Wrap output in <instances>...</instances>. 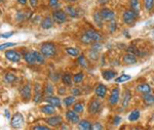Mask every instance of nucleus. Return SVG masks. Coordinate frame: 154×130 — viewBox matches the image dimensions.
<instances>
[{
	"label": "nucleus",
	"mask_w": 154,
	"mask_h": 130,
	"mask_svg": "<svg viewBox=\"0 0 154 130\" xmlns=\"http://www.w3.org/2000/svg\"><path fill=\"white\" fill-rule=\"evenodd\" d=\"M101 34L98 31L94 29L86 30L84 33L81 35L80 39L84 44H93L94 42H98L101 40Z\"/></svg>",
	"instance_id": "f257e3e1"
},
{
	"label": "nucleus",
	"mask_w": 154,
	"mask_h": 130,
	"mask_svg": "<svg viewBox=\"0 0 154 130\" xmlns=\"http://www.w3.org/2000/svg\"><path fill=\"white\" fill-rule=\"evenodd\" d=\"M40 52L44 56L51 57L56 54L57 48L54 46V44L51 43V42H44L40 47Z\"/></svg>",
	"instance_id": "f03ea898"
},
{
	"label": "nucleus",
	"mask_w": 154,
	"mask_h": 130,
	"mask_svg": "<svg viewBox=\"0 0 154 130\" xmlns=\"http://www.w3.org/2000/svg\"><path fill=\"white\" fill-rule=\"evenodd\" d=\"M137 17H138V14H137L135 11H131V9H128V11L123 12L122 20H123V22H125V24L131 25V24H134L136 22Z\"/></svg>",
	"instance_id": "7ed1b4c3"
},
{
	"label": "nucleus",
	"mask_w": 154,
	"mask_h": 130,
	"mask_svg": "<svg viewBox=\"0 0 154 130\" xmlns=\"http://www.w3.org/2000/svg\"><path fill=\"white\" fill-rule=\"evenodd\" d=\"M24 124V117L22 114L17 113L12 116L11 121V125L12 128H21Z\"/></svg>",
	"instance_id": "20e7f679"
},
{
	"label": "nucleus",
	"mask_w": 154,
	"mask_h": 130,
	"mask_svg": "<svg viewBox=\"0 0 154 130\" xmlns=\"http://www.w3.org/2000/svg\"><path fill=\"white\" fill-rule=\"evenodd\" d=\"M100 14L103 19V21L105 22H111L113 20H115V12L112 11L111 9L108 8H103L100 11Z\"/></svg>",
	"instance_id": "39448f33"
},
{
	"label": "nucleus",
	"mask_w": 154,
	"mask_h": 130,
	"mask_svg": "<svg viewBox=\"0 0 154 130\" xmlns=\"http://www.w3.org/2000/svg\"><path fill=\"white\" fill-rule=\"evenodd\" d=\"M102 107V104L99 99H93L88 104V112L93 115H96L100 112Z\"/></svg>",
	"instance_id": "423d86ee"
},
{
	"label": "nucleus",
	"mask_w": 154,
	"mask_h": 130,
	"mask_svg": "<svg viewBox=\"0 0 154 130\" xmlns=\"http://www.w3.org/2000/svg\"><path fill=\"white\" fill-rule=\"evenodd\" d=\"M67 14L63 11H54L53 12V20L58 24H63L66 22Z\"/></svg>",
	"instance_id": "0eeeda50"
},
{
	"label": "nucleus",
	"mask_w": 154,
	"mask_h": 130,
	"mask_svg": "<svg viewBox=\"0 0 154 130\" xmlns=\"http://www.w3.org/2000/svg\"><path fill=\"white\" fill-rule=\"evenodd\" d=\"M5 56L8 61L14 62H18L21 61V59H22L21 54H20L18 51H14V50H7L5 52Z\"/></svg>",
	"instance_id": "6e6552de"
},
{
	"label": "nucleus",
	"mask_w": 154,
	"mask_h": 130,
	"mask_svg": "<svg viewBox=\"0 0 154 130\" xmlns=\"http://www.w3.org/2000/svg\"><path fill=\"white\" fill-rule=\"evenodd\" d=\"M31 94H32L31 87H30L29 84H27V85H25V86L22 87L21 95H22V97H23L24 101H30V99H31Z\"/></svg>",
	"instance_id": "1a4fd4ad"
},
{
	"label": "nucleus",
	"mask_w": 154,
	"mask_h": 130,
	"mask_svg": "<svg viewBox=\"0 0 154 130\" xmlns=\"http://www.w3.org/2000/svg\"><path fill=\"white\" fill-rule=\"evenodd\" d=\"M45 122L48 123L49 126H53V127H58L59 125L62 124V117L61 116H53V117H49L45 120Z\"/></svg>",
	"instance_id": "9d476101"
},
{
	"label": "nucleus",
	"mask_w": 154,
	"mask_h": 130,
	"mask_svg": "<svg viewBox=\"0 0 154 130\" xmlns=\"http://www.w3.org/2000/svg\"><path fill=\"white\" fill-rule=\"evenodd\" d=\"M118 101H119V89L114 88L112 92H111L110 97H109V104L111 106H115L118 102Z\"/></svg>",
	"instance_id": "9b49d317"
},
{
	"label": "nucleus",
	"mask_w": 154,
	"mask_h": 130,
	"mask_svg": "<svg viewBox=\"0 0 154 130\" xmlns=\"http://www.w3.org/2000/svg\"><path fill=\"white\" fill-rule=\"evenodd\" d=\"M66 118L72 124H77L79 122V116L75 111H68L66 113Z\"/></svg>",
	"instance_id": "f8f14e48"
},
{
	"label": "nucleus",
	"mask_w": 154,
	"mask_h": 130,
	"mask_svg": "<svg viewBox=\"0 0 154 130\" xmlns=\"http://www.w3.org/2000/svg\"><path fill=\"white\" fill-rule=\"evenodd\" d=\"M122 62H125V65H134V64H136V62H137V57H136L135 54L130 53V52H128V54L123 56Z\"/></svg>",
	"instance_id": "ddd939ff"
},
{
	"label": "nucleus",
	"mask_w": 154,
	"mask_h": 130,
	"mask_svg": "<svg viewBox=\"0 0 154 130\" xmlns=\"http://www.w3.org/2000/svg\"><path fill=\"white\" fill-rule=\"evenodd\" d=\"M107 92V87L104 84H99V86L96 88L95 93L97 94V96L100 97V98H104L106 95Z\"/></svg>",
	"instance_id": "4468645a"
},
{
	"label": "nucleus",
	"mask_w": 154,
	"mask_h": 130,
	"mask_svg": "<svg viewBox=\"0 0 154 130\" xmlns=\"http://www.w3.org/2000/svg\"><path fill=\"white\" fill-rule=\"evenodd\" d=\"M136 90L138 92H140V93H150L151 92V87L149 84H146V83H143V84H140L138 85V86L136 87Z\"/></svg>",
	"instance_id": "2eb2a0df"
},
{
	"label": "nucleus",
	"mask_w": 154,
	"mask_h": 130,
	"mask_svg": "<svg viewBox=\"0 0 154 130\" xmlns=\"http://www.w3.org/2000/svg\"><path fill=\"white\" fill-rule=\"evenodd\" d=\"M54 25V20L53 17H46L42 20L41 22V28L42 29H49L51 28Z\"/></svg>",
	"instance_id": "dca6fc26"
},
{
	"label": "nucleus",
	"mask_w": 154,
	"mask_h": 130,
	"mask_svg": "<svg viewBox=\"0 0 154 130\" xmlns=\"http://www.w3.org/2000/svg\"><path fill=\"white\" fill-rule=\"evenodd\" d=\"M41 87L38 83L35 84V89H34V102L38 104L41 99Z\"/></svg>",
	"instance_id": "f3484780"
},
{
	"label": "nucleus",
	"mask_w": 154,
	"mask_h": 130,
	"mask_svg": "<svg viewBox=\"0 0 154 130\" xmlns=\"http://www.w3.org/2000/svg\"><path fill=\"white\" fill-rule=\"evenodd\" d=\"M41 112L46 115H53L56 113V109H54V107L53 104H45V106H43L41 107Z\"/></svg>",
	"instance_id": "a211bd4d"
},
{
	"label": "nucleus",
	"mask_w": 154,
	"mask_h": 130,
	"mask_svg": "<svg viewBox=\"0 0 154 130\" xmlns=\"http://www.w3.org/2000/svg\"><path fill=\"white\" fill-rule=\"evenodd\" d=\"M45 101L48 104H53L54 107H61V101H60V98H58V97H56V96H48Z\"/></svg>",
	"instance_id": "6ab92c4d"
},
{
	"label": "nucleus",
	"mask_w": 154,
	"mask_h": 130,
	"mask_svg": "<svg viewBox=\"0 0 154 130\" xmlns=\"http://www.w3.org/2000/svg\"><path fill=\"white\" fill-rule=\"evenodd\" d=\"M143 101L147 106H153L154 104V95L151 93H145L143 95Z\"/></svg>",
	"instance_id": "aec40b11"
},
{
	"label": "nucleus",
	"mask_w": 154,
	"mask_h": 130,
	"mask_svg": "<svg viewBox=\"0 0 154 130\" xmlns=\"http://www.w3.org/2000/svg\"><path fill=\"white\" fill-rule=\"evenodd\" d=\"M102 75H103V78L107 80V81H109V80H111L112 78L115 77L116 73L113 71V70H106V71H103L102 72Z\"/></svg>",
	"instance_id": "412c9836"
},
{
	"label": "nucleus",
	"mask_w": 154,
	"mask_h": 130,
	"mask_svg": "<svg viewBox=\"0 0 154 130\" xmlns=\"http://www.w3.org/2000/svg\"><path fill=\"white\" fill-rule=\"evenodd\" d=\"M131 99V94L130 90H125V94H123V99H122V107H126L130 104V101Z\"/></svg>",
	"instance_id": "4be33fe9"
},
{
	"label": "nucleus",
	"mask_w": 154,
	"mask_h": 130,
	"mask_svg": "<svg viewBox=\"0 0 154 130\" xmlns=\"http://www.w3.org/2000/svg\"><path fill=\"white\" fill-rule=\"evenodd\" d=\"M24 59L26 61L28 64L30 65H33L35 64V59H34V56H33V52L31 51H28V52H25L24 53Z\"/></svg>",
	"instance_id": "5701e85b"
},
{
	"label": "nucleus",
	"mask_w": 154,
	"mask_h": 130,
	"mask_svg": "<svg viewBox=\"0 0 154 130\" xmlns=\"http://www.w3.org/2000/svg\"><path fill=\"white\" fill-rule=\"evenodd\" d=\"M78 128L82 130H89L91 129V124L88 120H82V121L78 122Z\"/></svg>",
	"instance_id": "b1692460"
},
{
	"label": "nucleus",
	"mask_w": 154,
	"mask_h": 130,
	"mask_svg": "<svg viewBox=\"0 0 154 130\" xmlns=\"http://www.w3.org/2000/svg\"><path fill=\"white\" fill-rule=\"evenodd\" d=\"M131 11H134L139 16V14H140V2H139V0H131Z\"/></svg>",
	"instance_id": "393cba45"
},
{
	"label": "nucleus",
	"mask_w": 154,
	"mask_h": 130,
	"mask_svg": "<svg viewBox=\"0 0 154 130\" xmlns=\"http://www.w3.org/2000/svg\"><path fill=\"white\" fill-rule=\"evenodd\" d=\"M33 52V56H34V59H35V62L37 64H43L44 62V56L41 53V52H38V51H32Z\"/></svg>",
	"instance_id": "a878e982"
},
{
	"label": "nucleus",
	"mask_w": 154,
	"mask_h": 130,
	"mask_svg": "<svg viewBox=\"0 0 154 130\" xmlns=\"http://www.w3.org/2000/svg\"><path fill=\"white\" fill-rule=\"evenodd\" d=\"M62 81L63 83L66 85V86H71L72 85V77L70 74H64L63 77H62Z\"/></svg>",
	"instance_id": "bb28decb"
},
{
	"label": "nucleus",
	"mask_w": 154,
	"mask_h": 130,
	"mask_svg": "<svg viewBox=\"0 0 154 130\" xmlns=\"http://www.w3.org/2000/svg\"><path fill=\"white\" fill-rule=\"evenodd\" d=\"M94 20H95V23L98 25L99 27H102L103 26V19H102L101 14H100V11H97L95 12V14H94Z\"/></svg>",
	"instance_id": "cd10ccee"
},
{
	"label": "nucleus",
	"mask_w": 154,
	"mask_h": 130,
	"mask_svg": "<svg viewBox=\"0 0 154 130\" xmlns=\"http://www.w3.org/2000/svg\"><path fill=\"white\" fill-rule=\"evenodd\" d=\"M66 14L71 17H77V11L73 6H66Z\"/></svg>",
	"instance_id": "c85d7f7f"
},
{
	"label": "nucleus",
	"mask_w": 154,
	"mask_h": 130,
	"mask_svg": "<svg viewBox=\"0 0 154 130\" xmlns=\"http://www.w3.org/2000/svg\"><path fill=\"white\" fill-rule=\"evenodd\" d=\"M139 118H140V112H139L138 110H135V111H133L130 114V116H128V120L131 121V122L137 121V120H138Z\"/></svg>",
	"instance_id": "c756f323"
},
{
	"label": "nucleus",
	"mask_w": 154,
	"mask_h": 130,
	"mask_svg": "<svg viewBox=\"0 0 154 130\" xmlns=\"http://www.w3.org/2000/svg\"><path fill=\"white\" fill-rule=\"evenodd\" d=\"M16 80H17L16 75H14L12 73H7L5 75V77H4V81H5L6 83H14Z\"/></svg>",
	"instance_id": "7c9ffc66"
},
{
	"label": "nucleus",
	"mask_w": 154,
	"mask_h": 130,
	"mask_svg": "<svg viewBox=\"0 0 154 130\" xmlns=\"http://www.w3.org/2000/svg\"><path fill=\"white\" fill-rule=\"evenodd\" d=\"M88 57H89V59H91V61H97V59H99V51L91 48V50L88 51Z\"/></svg>",
	"instance_id": "2f4dec72"
},
{
	"label": "nucleus",
	"mask_w": 154,
	"mask_h": 130,
	"mask_svg": "<svg viewBox=\"0 0 154 130\" xmlns=\"http://www.w3.org/2000/svg\"><path fill=\"white\" fill-rule=\"evenodd\" d=\"M144 6L147 11H152L154 6V0H144Z\"/></svg>",
	"instance_id": "473e14b6"
},
{
	"label": "nucleus",
	"mask_w": 154,
	"mask_h": 130,
	"mask_svg": "<svg viewBox=\"0 0 154 130\" xmlns=\"http://www.w3.org/2000/svg\"><path fill=\"white\" fill-rule=\"evenodd\" d=\"M131 78L130 75H121V76H119L118 78L115 79V82L116 83H122V82H125V81H128Z\"/></svg>",
	"instance_id": "72a5a7b5"
},
{
	"label": "nucleus",
	"mask_w": 154,
	"mask_h": 130,
	"mask_svg": "<svg viewBox=\"0 0 154 130\" xmlns=\"http://www.w3.org/2000/svg\"><path fill=\"white\" fill-rule=\"evenodd\" d=\"M67 53L70 54L71 56H78L79 54V51L77 48H73V47H68V48L66 49Z\"/></svg>",
	"instance_id": "f704fd0d"
},
{
	"label": "nucleus",
	"mask_w": 154,
	"mask_h": 130,
	"mask_svg": "<svg viewBox=\"0 0 154 130\" xmlns=\"http://www.w3.org/2000/svg\"><path fill=\"white\" fill-rule=\"evenodd\" d=\"M54 92V87L51 83H46L45 87H44V93L48 94V95H51Z\"/></svg>",
	"instance_id": "c9c22d12"
},
{
	"label": "nucleus",
	"mask_w": 154,
	"mask_h": 130,
	"mask_svg": "<svg viewBox=\"0 0 154 130\" xmlns=\"http://www.w3.org/2000/svg\"><path fill=\"white\" fill-rule=\"evenodd\" d=\"M74 101H75V96H74V95L67 96L66 98L64 99V104H65V106H67V107H69V106H71V104H73Z\"/></svg>",
	"instance_id": "e433bc0d"
},
{
	"label": "nucleus",
	"mask_w": 154,
	"mask_h": 130,
	"mask_svg": "<svg viewBox=\"0 0 154 130\" xmlns=\"http://www.w3.org/2000/svg\"><path fill=\"white\" fill-rule=\"evenodd\" d=\"M77 62H78V65L80 67H82V68H86L88 67V62H86L85 59H84L83 56H79L78 59H77Z\"/></svg>",
	"instance_id": "4c0bfd02"
},
{
	"label": "nucleus",
	"mask_w": 154,
	"mask_h": 130,
	"mask_svg": "<svg viewBox=\"0 0 154 130\" xmlns=\"http://www.w3.org/2000/svg\"><path fill=\"white\" fill-rule=\"evenodd\" d=\"M83 110H84V107H83V104H81V102L75 104L73 107V111H75L76 113H82Z\"/></svg>",
	"instance_id": "58836bf2"
},
{
	"label": "nucleus",
	"mask_w": 154,
	"mask_h": 130,
	"mask_svg": "<svg viewBox=\"0 0 154 130\" xmlns=\"http://www.w3.org/2000/svg\"><path fill=\"white\" fill-rule=\"evenodd\" d=\"M83 73L82 72H80V73H78V74H76V75H74V78H73V81H74V83H80V82H82V80H83Z\"/></svg>",
	"instance_id": "ea45409f"
},
{
	"label": "nucleus",
	"mask_w": 154,
	"mask_h": 130,
	"mask_svg": "<svg viewBox=\"0 0 154 130\" xmlns=\"http://www.w3.org/2000/svg\"><path fill=\"white\" fill-rule=\"evenodd\" d=\"M16 45V43H11V42H7V43H3L0 45V50L2 49H5V48H8V47H12Z\"/></svg>",
	"instance_id": "a19ab883"
},
{
	"label": "nucleus",
	"mask_w": 154,
	"mask_h": 130,
	"mask_svg": "<svg viewBox=\"0 0 154 130\" xmlns=\"http://www.w3.org/2000/svg\"><path fill=\"white\" fill-rule=\"evenodd\" d=\"M116 26H117V25H116L115 20H113V21L110 22V26H109V28H110V32H111V33H114V32H115L116 28H117Z\"/></svg>",
	"instance_id": "79ce46f5"
},
{
	"label": "nucleus",
	"mask_w": 154,
	"mask_h": 130,
	"mask_svg": "<svg viewBox=\"0 0 154 130\" xmlns=\"http://www.w3.org/2000/svg\"><path fill=\"white\" fill-rule=\"evenodd\" d=\"M128 51L130 52V53L135 54V56H136V54H141L140 52L138 51V49H137L136 47L134 46V45H133V46H130V47H128Z\"/></svg>",
	"instance_id": "37998d69"
},
{
	"label": "nucleus",
	"mask_w": 154,
	"mask_h": 130,
	"mask_svg": "<svg viewBox=\"0 0 154 130\" xmlns=\"http://www.w3.org/2000/svg\"><path fill=\"white\" fill-rule=\"evenodd\" d=\"M71 92H72V95H74V96L80 95V89L79 88H73Z\"/></svg>",
	"instance_id": "c03bdc74"
},
{
	"label": "nucleus",
	"mask_w": 154,
	"mask_h": 130,
	"mask_svg": "<svg viewBox=\"0 0 154 130\" xmlns=\"http://www.w3.org/2000/svg\"><path fill=\"white\" fill-rule=\"evenodd\" d=\"M91 129L97 130V129H103L102 125L100 123H95V125H91Z\"/></svg>",
	"instance_id": "a18cd8bd"
},
{
	"label": "nucleus",
	"mask_w": 154,
	"mask_h": 130,
	"mask_svg": "<svg viewBox=\"0 0 154 130\" xmlns=\"http://www.w3.org/2000/svg\"><path fill=\"white\" fill-rule=\"evenodd\" d=\"M120 122H121V118H120V117H119V116H115V118H114V121H113V124L116 126V125H118L119 123H120Z\"/></svg>",
	"instance_id": "49530a36"
},
{
	"label": "nucleus",
	"mask_w": 154,
	"mask_h": 130,
	"mask_svg": "<svg viewBox=\"0 0 154 130\" xmlns=\"http://www.w3.org/2000/svg\"><path fill=\"white\" fill-rule=\"evenodd\" d=\"M12 34H14V32H8V33L0 34V37H2V38H8V37L12 36Z\"/></svg>",
	"instance_id": "de8ad7c7"
},
{
	"label": "nucleus",
	"mask_w": 154,
	"mask_h": 130,
	"mask_svg": "<svg viewBox=\"0 0 154 130\" xmlns=\"http://www.w3.org/2000/svg\"><path fill=\"white\" fill-rule=\"evenodd\" d=\"M33 129H35V130H48L49 127H46V126H35V127H33Z\"/></svg>",
	"instance_id": "09e8293b"
},
{
	"label": "nucleus",
	"mask_w": 154,
	"mask_h": 130,
	"mask_svg": "<svg viewBox=\"0 0 154 130\" xmlns=\"http://www.w3.org/2000/svg\"><path fill=\"white\" fill-rule=\"evenodd\" d=\"M48 2L51 6H56L58 4V0H48Z\"/></svg>",
	"instance_id": "8fccbe9b"
},
{
	"label": "nucleus",
	"mask_w": 154,
	"mask_h": 130,
	"mask_svg": "<svg viewBox=\"0 0 154 130\" xmlns=\"http://www.w3.org/2000/svg\"><path fill=\"white\" fill-rule=\"evenodd\" d=\"M30 1V4H31L32 7H35L37 5V0H29Z\"/></svg>",
	"instance_id": "3c124183"
},
{
	"label": "nucleus",
	"mask_w": 154,
	"mask_h": 130,
	"mask_svg": "<svg viewBox=\"0 0 154 130\" xmlns=\"http://www.w3.org/2000/svg\"><path fill=\"white\" fill-rule=\"evenodd\" d=\"M17 1H18L19 3H21V4H26L27 2H28V0H17Z\"/></svg>",
	"instance_id": "603ef678"
},
{
	"label": "nucleus",
	"mask_w": 154,
	"mask_h": 130,
	"mask_svg": "<svg viewBox=\"0 0 154 130\" xmlns=\"http://www.w3.org/2000/svg\"><path fill=\"white\" fill-rule=\"evenodd\" d=\"M109 0H98V2L100 4H105V3H107V2H108Z\"/></svg>",
	"instance_id": "864d4df0"
},
{
	"label": "nucleus",
	"mask_w": 154,
	"mask_h": 130,
	"mask_svg": "<svg viewBox=\"0 0 154 130\" xmlns=\"http://www.w3.org/2000/svg\"><path fill=\"white\" fill-rule=\"evenodd\" d=\"M59 90H60V93L63 94V93H64V91H65V89H64V88H60Z\"/></svg>",
	"instance_id": "5fc2aeb1"
},
{
	"label": "nucleus",
	"mask_w": 154,
	"mask_h": 130,
	"mask_svg": "<svg viewBox=\"0 0 154 130\" xmlns=\"http://www.w3.org/2000/svg\"><path fill=\"white\" fill-rule=\"evenodd\" d=\"M5 114H6V118H9V117H11V116H9V112H8V113H7V111H5Z\"/></svg>",
	"instance_id": "6e6d98bb"
},
{
	"label": "nucleus",
	"mask_w": 154,
	"mask_h": 130,
	"mask_svg": "<svg viewBox=\"0 0 154 130\" xmlns=\"http://www.w3.org/2000/svg\"><path fill=\"white\" fill-rule=\"evenodd\" d=\"M66 1H68V2H74V1H76V0H66Z\"/></svg>",
	"instance_id": "4d7b16f0"
},
{
	"label": "nucleus",
	"mask_w": 154,
	"mask_h": 130,
	"mask_svg": "<svg viewBox=\"0 0 154 130\" xmlns=\"http://www.w3.org/2000/svg\"><path fill=\"white\" fill-rule=\"evenodd\" d=\"M2 2H3V0H0V3H2Z\"/></svg>",
	"instance_id": "13d9d810"
},
{
	"label": "nucleus",
	"mask_w": 154,
	"mask_h": 130,
	"mask_svg": "<svg viewBox=\"0 0 154 130\" xmlns=\"http://www.w3.org/2000/svg\"><path fill=\"white\" fill-rule=\"evenodd\" d=\"M152 33H153V36H154V30H153V32H152Z\"/></svg>",
	"instance_id": "bf43d9fd"
}]
</instances>
